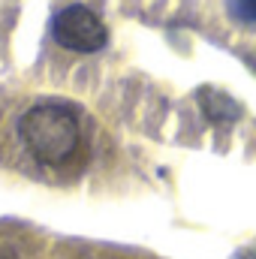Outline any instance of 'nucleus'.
<instances>
[{
	"instance_id": "f257e3e1",
	"label": "nucleus",
	"mask_w": 256,
	"mask_h": 259,
	"mask_svg": "<svg viewBox=\"0 0 256 259\" xmlns=\"http://www.w3.org/2000/svg\"><path fill=\"white\" fill-rule=\"evenodd\" d=\"M18 136L24 148L46 166L66 163L81 139V127L72 109L61 103H39L27 109L18 121Z\"/></svg>"
},
{
	"instance_id": "f03ea898",
	"label": "nucleus",
	"mask_w": 256,
	"mask_h": 259,
	"mask_svg": "<svg viewBox=\"0 0 256 259\" xmlns=\"http://www.w3.org/2000/svg\"><path fill=\"white\" fill-rule=\"evenodd\" d=\"M52 36L58 46H64L66 52H78V55H94L106 46L109 30L106 24L81 3L64 6L55 21H52Z\"/></svg>"
},
{
	"instance_id": "7ed1b4c3",
	"label": "nucleus",
	"mask_w": 256,
	"mask_h": 259,
	"mask_svg": "<svg viewBox=\"0 0 256 259\" xmlns=\"http://www.w3.org/2000/svg\"><path fill=\"white\" fill-rule=\"evenodd\" d=\"M226 9L232 18L244 24H256V0H226Z\"/></svg>"
}]
</instances>
